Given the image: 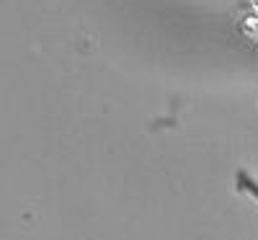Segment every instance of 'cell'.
<instances>
[{"label": "cell", "mask_w": 258, "mask_h": 240, "mask_svg": "<svg viewBox=\"0 0 258 240\" xmlns=\"http://www.w3.org/2000/svg\"><path fill=\"white\" fill-rule=\"evenodd\" d=\"M243 29H245L248 34H255V31H258V13H248V16L243 18Z\"/></svg>", "instance_id": "1"}, {"label": "cell", "mask_w": 258, "mask_h": 240, "mask_svg": "<svg viewBox=\"0 0 258 240\" xmlns=\"http://www.w3.org/2000/svg\"><path fill=\"white\" fill-rule=\"evenodd\" d=\"M253 6H255V8H258V0H253Z\"/></svg>", "instance_id": "2"}]
</instances>
